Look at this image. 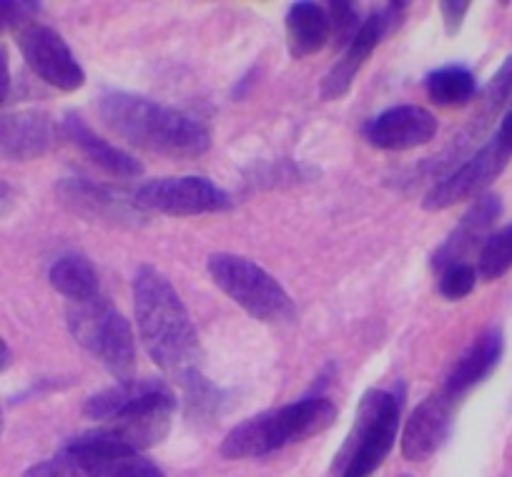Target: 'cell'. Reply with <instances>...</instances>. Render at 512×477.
I'll return each mask as SVG.
<instances>
[{
    "label": "cell",
    "mask_w": 512,
    "mask_h": 477,
    "mask_svg": "<svg viewBox=\"0 0 512 477\" xmlns=\"http://www.w3.org/2000/svg\"><path fill=\"white\" fill-rule=\"evenodd\" d=\"M63 129L43 111L0 113V159L33 161L51 154Z\"/></svg>",
    "instance_id": "obj_12"
},
{
    "label": "cell",
    "mask_w": 512,
    "mask_h": 477,
    "mask_svg": "<svg viewBox=\"0 0 512 477\" xmlns=\"http://www.w3.org/2000/svg\"><path fill=\"white\" fill-rule=\"evenodd\" d=\"M477 284V269L472 264H452V267L442 269L440 282H437V292L440 297L450 299V302H460V299L470 297L472 289Z\"/></svg>",
    "instance_id": "obj_25"
},
{
    "label": "cell",
    "mask_w": 512,
    "mask_h": 477,
    "mask_svg": "<svg viewBox=\"0 0 512 477\" xmlns=\"http://www.w3.org/2000/svg\"><path fill=\"white\" fill-rule=\"evenodd\" d=\"M400 415L402 400L395 392H364L352 430L334 460V472L339 477H372L395 447Z\"/></svg>",
    "instance_id": "obj_4"
},
{
    "label": "cell",
    "mask_w": 512,
    "mask_h": 477,
    "mask_svg": "<svg viewBox=\"0 0 512 477\" xmlns=\"http://www.w3.org/2000/svg\"><path fill=\"white\" fill-rule=\"evenodd\" d=\"M329 41H332L334 51H347L349 43L357 38L362 21H359V8L347 0H337L329 3Z\"/></svg>",
    "instance_id": "obj_24"
},
{
    "label": "cell",
    "mask_w": 512,
    "mask_h": 477,
    "mask_svg": "<svg viewBox=\"0 0 512 477\" xmlns=\"http://www.w3.org/2000/svg\"><path fill=\"white\" fill-rule=\"evenodd\" d=\"M58 196L68 209L81 216H91V219L121 221L136 214L134 206L128 204L123 196L113 194L111 189H103V186L93 184L83 176H68V179L58 181Z\"/></svg>",
    "instance_id": "obj_19"
},
{
    "label": "cell",
    "mask_w": 512,
    "mask_h": 477,
    "mask_svg": "<svg viewBox=\"0 0 512 477\" xmlns=\"http://www.w3.org/2000/svg\"><path fill=\"white\" fill-rule=\"evenodd\" d=\"M407 16V3H387L379 11H374L367 21L359 28L357 38L349 43L347 51L342 53L337 63L332 66V71L324 76L322 81V98L324 101H337V98L347 96L349 88H352L354 78L362 71L364 63L369 61L374 48L384 41V38L395 33L397 28L405 23Z\"/></svg>",
    "instance_id": "obj_11"
},
{
    "label": "cell",
    "mask_w": 512,
    "mask_h": 477,
    "mask_svg": "<svg viewBox=\"0 0 512 477\" xmlns=\"http://www.w3.org/2000/svg\"><path fill=\"white\" fill-rule=\"evenodd\" d=\"M467 11H470V3H467V0H445V3H440L445 31L450 33V36H457V31H460L462 23H465Z\"/></svg>",
    "instance_id": "obj_27"
},
{
    "label": "cell",
    "mask_w": 512,
    "mask_h": 477,
    "mask_svg": "<svg viewBox=\"0 0 512 477\" xmlns=\"http://www.w3.org/2000/svg\"><path fill=\"white\" fill-rule=\"evenodd\" d=\"M512 269V224L502 226V229L492 231L480 247V257H477V277L485 282H495L502 274Z\"/></svg>",
    "instance_id": "obj_23"
},
{
    "label": "cell",
    "mask_w": 512,
    "mask_h": 477,
    "mask_svg": "<svg viewBox=\"0 0 512 477\" xmlns=\"http://www.w3.org/2000/svg\"><path fill=\"white\" fill-rule=\"evenodd\" d=\"M171 387L161 380H121L118 385L106 387V390L96 392V395L88 397V402L83 405V415L88 420L96 422H111L118 415L131 410H139V407L151 405V402H159L164 397H171Z\"/></svg>",
    "instance_id": "obj_16"
},
{
    "label": "cell",
    "mask_w": 512,
    "mask_h": 477,
    "mask_svg": "<svg viewBox=\"0 0 512 477\" xmlns=\"http://www.w3.org/2000/svg\"><path fill=\"white\" fill-rule=\"evenodd\" d=\"M337 420V407L327 397H304L292 405L262 412L236 425L221 442L224 460L264 457L282 447L297 445L309 437L322 435Z\"/></svg>",
    "instance_id": "obj_3"
},
{
    "label": "cell",
    "mask_w": 512,
    "mask_h": 477,
    "mask_svg": "<svg viewBox=\"0 0 512 477\" xmlns=\"http://www.w3.org/2000/svg\"><path fill=\"white\" fill-rule=\"evenodd\" d=\"M41 8V3H33V0H0V33H18L28 23H33Z\"/></svg>",
    "instance_id": "obj_26"
},
{
    "label": "cell",
    "mask_w": 512,
    "mask_h": 477,
    "mask_svg": "<svg viewBox=\"0 0 512 477\" xmlns=\"http://www.w3.org/2000/svg\"><path fill=\"white\" fill-rule=\"evenodd\" d=\"M502 214V199L492 191L477 196L472 201L470 209L462 214V219L457 221V226L452 229V234L447 236L445 244L440 249H435L432 254V267L437 272L452 267V264H465V257L477 247V244H485V239L490 234V226L500 219Z\"/></svg>",
    "instance_id": "obj_15"
},
{
    "label": "cell",
    "mask_w": 512,
    "mask_h": 477,
    "mask_svg": "<svg viewBox=\"0 0 512 477\" xmlns=\"http://www.w3.org/2000/svg\"><path fill=\"white\" fill-rule=\"evenodd\" d=\"M3 425H6V417H3V407H0V432H3Z\"/></svg>",
    "instance_id": "obj_30"
},
{
    "label": "cell",
    "mask_w": 512,
    "mask_h": 477,
    "mask_svg": "<svg viewBox=\"0 0 512 477\" xmlns=\"http://www.w3.org/2000/svg\"><path fill=\"white\" fill-rule=\"evenodd\" d=\"M48 279H51V287L71 304H83L101 297V282H98L96 269L81 254H66V257L56 259L48 269Z\"/></svg>",
    "instance_id": "obj_21"
},
{
    "label": "cell",
    "mask_w": 512,
    "mask_h": 477,
    "mask_svg": "<svg viewBox=\"0 0 512 477\" xmlns=\"http://www.w3.org/2000/svg\"><path fill=\"white\" fill-rule=\"evenodd\" d=\"M11 360H13L11 347H8V344L0 339V372H6L8 367H11Z\"/></svg>",
    "instance_id": "obj_29"
},
{
    "label": "cell",
    "mask_w": 512,
    "mask_h": 477,
    "mask_svg": "<svg viewBox=\"0 0 512 477\" xmlns=\"http://www.w3.org/2000/svg\"><path fill=\"white\" fill-rule=\"evenodd\" d=\"M329 41L327 11L317 3H294L287 13V46L292 58H307L322 51Z\"/></svg>",
    "instance_id": "obj_20"
},
{
    "label": "cell",
    "mask_w": 512,
    "mask_h": 477,
    "mask_svg": "<svg viewBox=\"0 0 512 477\" xmlns=\"http://www.w3.org/2000/svg\"><path fill=\"white\" fill-rule=\"evenodd\" d=\"M136 206L166 216H201L231 209L224 189L204 176H171L146 181L134 196Z\"/></svg>",
    "instance_id": "obj_9"
},
{
    "label": "cell",
    "mask_w": 512,
    "mask_h": 477,
    "mask_svg": "<svg viewBox=\"0 0 512 477\" xmlns=\"http://www.w3.org/2000/svg\"><path fill=\"white\" fill-rule=\"evenodd\" d=\"M502 352H505V337H502L500 329H487V332H482L460 354V360L452 365L442 390L455 397V400H460L465 392H470L472 387L485 382L495 372V367L502 360Z\"/></svg>",
    "instance_id": "obj_17"
},
{
    "label": "cell",
    "mask_w": 512,
    "mask_h": 477,
    "mask_svg": "<svg viewBox=\"0 0 512 477\" xmlns=\"http://www.w3.org/2000/svg\"><path fill=\"white\" fill-rule=\"evenodd\" d=\"M61 129L63 136H66L91 164H96L98 169L108 171V174L113 176H123V179L144 174V164H141L136 156L126 154V151H121L118 146L101 139L76 111H68L66 116H63Z\"/></svg>",
    "instance_id": "obj_18"
},
{
    "label": "cell",
    "mask_w": 512,
    "mask_h": 477,
    "mask_svg": "<svg viewBox=\"0 0 512 477\" xmlns=\"http://www.w3.org/2000/svg\"><path fill=\"white\" fill-rule=\"evenodd\" d=\"M134 312L141 344L164 375L186 387L191 400L204 397L209 382L201 377V342L189 309L174 284L154 267L134 277Z\"/></svg>",
    "instance_id": "obj_1"
},
{
    "label": "cell",
    "mask_w": 512,
    "mask_h": 477,
    "mask_svg": "<svg viewBox=\"0 0 512 477\" xmlns=\"http://www.w3.org/2000/svg\"><path fill=\"white\" fill-rule=\"evenodd\" d=\"M455 402V397L447 395L445 390H437L415 407L405 430H402V455H405V460L425 462L445 445L452 430Z\"/></svg>",
    "instance_id": "obj_14"
},
{
    "label": "cell",
    "mask_w": 512,
    "mask_h": 477,
    "mask_svg": "<svg viewBox=\"0 0 512 477\" xmlns=\"http://www.w3.org/2000/svg\"><path fill=\"white\" fill-rule=\"evenodd\" d=\"M98 118L126 144L169 159H196L211 149V131L199 118L136 93H103Z\"/></svg>",
    "instance_id": "obj_2"
},
{
    "label": "cell",
    "mask_w": 512,
    "mask_h": 477,
    "mask_svg": "<svg viewBox=\"0 0 512 477\" xmlns=\"http://www.w3.org/2000/svg\"><path fill=\"white\" fill-rule=\"evenodd\" d=\"M437 136V118L422 106H395L364 126V139L382 151H410Z\"/></svg>",
    "instance_id": "obj_13"
},
{
    "label": "cell",
    "mask_w": 512,
    "mask_h": 477,
    "mask_svg": "<svg viewBox=\"0 0 512 477\" xmlns=\"http://www.w3.org/2000/svg\"><path fill=\"white\" fill-rule=\"evenodd\" d=\"M512 159V144L495 131L490 136L485 146L475 151L470 159L462 166H457L452 174H447L445 179L437 181L430 191H427L425 206L427 211H442L450 209V206L462 204L467 199H475V196L487 194L492 184L497 181V176L505 171V166Z\"/></svg>",
    "instance_id": "obj_8"
},
{
    "label": "cell",
    "mask_w": 512,
    "mask_h": 477,
    "mask_svg": "<svg viewBox=\"0 0 512 477\" xmlns=\"http://www.w3.org/2000/svg\"><path fill=\"white\" fill-rule=\"evenodd\" d=\"M206 269L216 287L254 319L279 324L294 317V302L287 289L251 259L231 252H214Z\"/></svg>",
    "instance_id": "obj_7"
},
{
    "label": "cell",
    "mask_w": 512,
    "mask_h": 477,
    "mask_svg": "<svg viewBox=\"0 0 512 477\" xmlns=\"http://www.w3.org/2000/svg\"><path fill=\"white\" fill-rule=\"evenodd\" d=\"M68 329L73 339L101 362L111 375L131 380L136 367V339L128 319L103 297L68 307Z\"/></svg>",
    "instance_id": "obj_6"
},
{
    "label": "cell",
    "mask_w": 512,
    "mask_h": 477,
    "mask_svg": "<svg viewBox=\"0 0 512 477\" xmlns=\"http://www.w3.org/2000/svg\"><path fill=\"white\" fill-rule=\"evenodd\" d=\"M8 91H11V61L6 48L0 46V106L6 103Z\"/></svg>",
    "instance_id": "obj_28"
},
{
    "label": "cell",
    "mask_w": 512,
    "mask_h": 477,
    "mask_svg": "<svg viewBox=\"0 0 512 477\" xmlns=\"http://www.w3.org/2000/svg\"><path fill=\"white\" fill-rule=\"evenodd\" d=\"M16 43L26 58L28 68L48 86L71 93L86 83V71L73 56L71 46L53 28L41 26V23H28L26 28L16 33Z\"/></svg>",
    "instance_id": "obj_10"
},
{
    "label": "cell",
    "mask_w": 512,
    "mask_h": 477,
    "mask_svg": "<svg viewBox=\"0 0 512 477\" xmlns=\"http://www.w3.org/2000/svg\"><path fill=\"white\" fill-rule=\"evenodd\" d=\"M425 91L432 103L442 108H460L467 106L477 98V81L475 73L467 66H442L435 68L425 78Z\"/></svg>",
    "instance_id": "obj_22"
},
{
    "label": "cell",
    "mask_w": 512,
    "mask_h": 477,
    "mask_svg": "<svg viewBox=\"0 0 512 477\" xmlns=\"http://www.w3.org/2000/svg\"><path fill=\"white\" fill-rule=\"evenodd\" d=\"M23 477H164V470L131 447L83 432L61 452L28 467Z\"/></svg>",
    "instance_id": "obj_5"
}]
</instances>
